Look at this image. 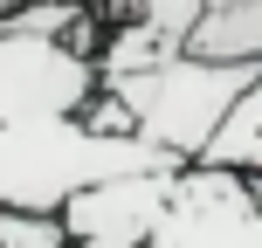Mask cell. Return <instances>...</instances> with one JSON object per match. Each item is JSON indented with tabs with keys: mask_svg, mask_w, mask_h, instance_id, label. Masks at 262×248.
<instances>
[{
	"mask_svg": "<svg viewBox=\"0 0 262 248\" xmlns=\"http://www.w3.org/2000/svg\"><path fill=\"white\" fill-rule=\"evenodd\" d=\"M145 248H262V207L249 200V172L193 159Z\"/></svg>",
	"mask_w": 262,
	"mask_h": 248,
	"instance_id": "obj_3",
	"label": "cell"
},
{
	"mask_svg": "<svg viewBox=\"0 0 262 248\" xmlns=\"http://www.w3.org/2000/svg\"><path fill=\"white\" fill-rule=\"evenodd\" d=\"M62 241H69L62 214H28L0 200V248H62Z\"/></svg>",
	"mask_w": 262,
	"mask_h": 248,
	"instance_id": "obj_7",
	"label": "cell"
},
{
	"mask_svg": "<svg viewBox=\"0 0 262 248\" xmlns=\"http://www.w3.org/2000/svg\"><path fill=\"white\" fill-rule=\"evenodd\" d=\"M249 200H255V207H262V172H249Z\"/></svg>",
	"mask_w": 262,
	"mask_h": 248,
	"instance_id": "obj_10",
	"label": "cell"
},
{
	"mask_svg": "<svg viewBox=\"0 0 262 248\" xmlns=\"http://www.w3.org/2000/svg\"><path fill=\"white\" fill-rule=\"evenodd\" d=\"M255 69L262 62H207V55L180 49V55H166V62L138 69V76H111V90L138 110L145 138L172 145L180 159H207L214 131L242 104V90L255 83Z\"/></svg>",
	"mask_w": 262,
	"mask_h": 248,
	"instance_id": "obj_2",
	"label": "cell"
},
{
	"mask_svg": "<svg viewBox=\"0 0 262 248\" xmlns=\"http://www.w3.org/2000/svg\"><path fill=\"white\" fill-rule=\"evenodd\" d=\"M104 90V69L69 35L0 21V200L28 214H62L83 186L118 172L193 166L145 131H97L83 110Z\"/></svg>",
	"mask_w": 262,
	"mask_h": 248,
	"instance_id": "obj_1",
	"label": "cell"
},
{
	"mask_svg": "<svg viewBox=\"0 0 262 248\" xmlns=\"http://www.w3.org/2000/svg\"><path fill=\"white\" fill-rule=\"evenodd\" d=\"M180 172H118V179H97L83 186L76 200L62 207V228L69 235H104V241H124V248H145L152 228L166 221L172 193H180Z\"/></svg>",
	"mask_w": 262,
	"mask_h": 248,
	"instance_id": "obj_4",
	"label": "cell"
},
{
	"mask_svg": "<svg viewBox=\"0 0 262 248\" xmlns=\"http://www.w3.org/2000/svg\"><path fill=\"white\" fill-rule=\"evenodd\" d=\"M62 248H124V241H104V235H69Z\"/></svg>",
	"mask_w": 262,
	"mask_h": 248,
	"instance_id": "obj_9",
	"label": "cell"
},
{
	"mask_svg": "<svg viewBox=\"0 0 262 248\" xmlns=\"http://www.w3.org/2000/svg\"><path fill=\"white\" fill-rule=\"evenodd\" d=\"M207 159H221V166H242V172H262V69L255 83L242 90V104L228 110V124L214 131Z\"/></svg>",
	"mask_w": 262,
	"mask_h": 248,
	"instance_id": "obj_6",
	"label": "cell"
},
{
	"mask_svg": "<svg viewBox=\"0 0 262 248\" xmlns=\"http://www.w3.org/2000/svg\"><path fill=\"white\" fill-rule=\"evenodd\" d=\"M186 49L207 62H262V0H207Z\"/></svg>",
	"mask_w": 262,
	"mask_h": 248,
	"instance_id": "obj_5",
	"label": "cell"
},
{
	"mask_svg": "<svg viewBox=\"0 0 262 248\" xmlns=\"http://www.w3.org/2000/svg\"><path fill=\"white\" fill-rule=\"evenodd\" d=\"M124 14H138V21H152L159 35L186 41V35H193V21L207 14V0H118V21H124Z\"/></svg>",
	"mask_w": 262,
	"mask_h": 248,
	"instance_id": "obj_8",
	"label": "cell"
}]
</instances>
